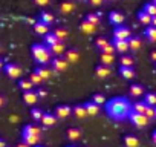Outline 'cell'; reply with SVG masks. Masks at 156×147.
I'll return each instance as SVG.
<instances>
[{
	"label": "cell",
	"instance_id": "44",
	"mask_svg": "<svg viewBox=\"0 0 156 147\" xmlns=\"http://www.w3.org/2000/svg\"><path fill=\"white\" fill-rule=\"evenodd\" d=\"M34 2H35V5H38V6H46V5L51 3V0H34Z\"/></svg>",
	"mask_w": 156,
	"mask_h": 147
},
{
	"label": "cell",
	"instance_id": "7",
	"mask_svg": "<svg viewBox=\"0 0 156 147\" xmlns=\"http://www.w3.org/2000/svg\"><path fill=\"white\" fill-rule=\"evenodd\" d=\"M110 74H112V69H110V66H106V64H100L95 69L97 78H107V77H110Z\"/></svg>",
	"mask_w": 156,
	"mask_h": 147
},
{
	"label": "cell",
	"instance_id": "9",
	"mask_svg": "<svg viewBox=\"0 0 156 147\" xmlns=\"http://www.w3.org/2000/svg\"><path fill=\"white\" fill-rule=\"evenodd\" d=\"M70 113H72V107H70V106H67V104L58 106V107L55 109V115H57V118H60V120L67 118Z\"/></svg>",
	"mask_w": 156,
	"mask_h": 147
},
{
	"label": "cell",
	"instance_id": "43",
	"mask_svg": "<svg viewBox=\"0 0 156 147\" xmlns=\"http://www.w3.org/2000/svg\"><path fill=\"white\" fill-rule=\"evenodd\" d=\"M115 51H116V49H115V46H113L112 43H107V45H106V48H104L101 52H103V54H115Z\"/></svg>",
	"mask_w": 156,
	"mask_h": 147
},
{
	"label": "cell",
	"instance_id": "28",
	"mask_svg": "<svg viewBox=\"0 0 156 147\" xmlns=\"http://www.w3.org/2000/svg\"><path fill=\"white\" fill-rule=\"evenodd\" d=\"M49 49H51V52H52L54 55H61V54L64 52V43H63V41H58V43H55L54 46H51Z\"/></svg>",
	"mask_w": 156,
	"mask_h": 147
},
{
	"label": "cell",
	"instance_id": "20",
	"mask_svg": "<svg viewBox=\"0 0 156 147\" xmlns=\"http://www.w3.org/2000/svg\"><path fill=\"white\" fill-rule=\"evenodd\" d=\"M84 107H86V110H87V115H90V117H94V115H97V113L100 112V106H98L97 103H94V101L86 103Z\"/></svg>",
	"mask_w": 156,
	"mask_h": 147
},
{
	"label": "cell",
	"instance_id": "54",
	"mask_svg": "<svg viewBox=\"0 0 156 147\" xmlns=\"http://www.w3.org/2000/svg\"><path fill=\"white\" fill-rule=\"evenodd\" d=\"M34 147H43V145H38V144H37V145H34Z\"/></svg>",
	"mask_w": 156,
	"mask_h": 147
},
{
	"label": "cell",
	"instance_id": "50",
	"mask_svg": "<svg viewBox=\"0 0 156 147\" xmlns=\"http://www.w3.org/2000/svg\"><path fill=\"white\" fill-rule=\"evenodd\" d=\"M151 60H153V61H156V51H154V52H151Z\"/></svg>",
	"mask_w": 156,
	"mask_h": 147
},
{
	"label": "cell",
	"instance_id": "37",
	"mask_svg": "<svg viewBox=\"0 0 156 147\" xmlns=\"http://www.w3.org/2000/svg\"><path fill=\"white\" fill-rule=\"evenodd\" d=\"M54 34L57 35V38H58L60 41H64V40H66V37H67V31H66V29H63V28H57V29L54 31Z\"/></svg>",
	"mask_w": 156,
	"mask_h": 147
},
{
	"label": "cell",
	"instance_id": "39",
	"mask_svg": "<svg viewBox=\"0 0 156 147\" xmlns=\"http://www.w3.org/2000/svg\"><path fill=\"white\" fill-rule=\"evenodd\" d=\"M31 117L35 120V121H41V118H43V112H41V109H32L31 110Z\"/></svg>",
	"mask_w": 156,
	"mask_h": 147
},
{
	"label": "cell",
	"instance_id": "42",
	"mask_svg": "<svg viewBox=\"0 0 156 147\" xmlns=\"http://www.w3.org/2000/svg\"><path fill=\"white\" fill-rule=\"evenodd\" d=\"M29 80H31V81L34 83V86H38V84H40V83L43 81V78H41V77L38 75V74H37V72H34V74H31V78H29Z\"/></svg>",
	"mask_w": 156,
	"mask_h": 147
},
{
	"label": "cell",
	"instance_id": "3",
	"mask_svg": "<svg viewBox=\"0 0 156 147\" xmlns=\"http://www.w3.org/2000/svg\"><path fill=\"white\" fill-rule=\"evenodd\" d=\"M129 118H130V121L133 123V126H136V127H139V129L145 127V126L150 123V118H148V117H145L144 113L135 112V110H132V113L129 115Z\"/></svg>",
	"mask_w": 156,
	"mask_h": 147
},
{
	"label": "cell",
	"instance_id": "24",
	"mask_svg": "<svg viewBox=\"0 0 156 147\" xmlns=\"http://www.w3.org/2000/svg\"><path fill=\"white\" fill-rule=\"evenodd\" d=\"M147 107H148V104H145V101H136V103L132 106V110H135V112H139V113H144V115H145Z\"/></svg>",
	"mask_w": 156,
	"mask_h": 147
},
{
	"label": "cell",
	"instance_id": "49",
	"mask_svg": "<svg viewBox=\"0 0 156 147\" xmlns=\"http://www.w3.org/2000/svg\"><path fill=\"white\" fill-rule=\"evenodd\" d=\"M0 147H6V144H5V141L0 138Z\"/></svg>",
	"mask_w": 156,
	"mask_h": 147
},
{
	"label": "cell",
	"instance_id": "14",
	"mask_svg": "<svg viewBox=\"0 0 156 147\" xmlns=\"http://www.w3.org/2000/svg\"><path fill=\"white\" fill-rule=\"evenodd\" d=\"M57 115H54V113H43V118H41V123H43V126H46V127H51V126H54L55 123H57Z\"/></svg>",
	"mask_w": 156,
	"mask_h": 147
},
{
	"label": "cell",
	"instance_id": "6",
	"mask_svg": "<svg viewBox=\"0 0 156 147\" xmlns=\"http://www.w3.org/2000/svg\"><path fill=\"white\" fill-rule=\"evenodd\" d=\"M51 64H52V70H54V72H64V70L67 69L69 61H67L66 58L58 57V58H54V60L51 61Z\"/></svg>",
	"mask_w": 156,
	"mask_h": 147
},
{
	"label": "cell",
	"instance_id": "52",
	"mask_svg": "<svg viewBox=\"0 0 156 147\" xmlns=\"http://www.w3.org/2000/svg\"><path fill=\"white\" fill-rule=\"evenodd\" d=\"M2 69H3V60L0 58V70H2Z\"/></svg>",
	"mask_w": 156,
	"mask_h": 147
},
{
	"label": "cell",
	"instance_id": "35",
	"mask_svg": "<svg viewBox=\"0 0 156 147\" xmlns=\"http://www.w3.org/2000/svg\"><path fill=\"white\" fill-rule=\"evenodd\" d=\"M144 101H145V104L154 107V106H156V94H151V92H150V94H145Z\"/></svg>",
	"mask_w": 156,
	"mask_h": 147
},
{
	"label": "cell",
	"instance_id": "8",
	"mask_svg": "<svg viewBox=\"0 0 156 147\" xmlns=\"http://www.w3.org/2000/svg\"><path fill=\"white\" fill-rule=\"evenodd\" d=\"M112 45H113L115 49H116L119 54H122V55H124L127 51H130V48H129V41H127V40H116V38H113Z\"/></svg>",
	"mask_w": 156,
	"mask_h": 147
},
{
	"label": "cell",
	"instance_id": "41",
	"mask_svg": "<svg viewBox=\"0 0 156 147\" xmlns=\"http://www.w3.org/2000/svg\"><path fill=\"white\" fill-rule=\"evenodd\" d=\"M86 20H89L90 23H94V25L98 26V25H100V14H94V13H92V14H89V16L86 17Z\"/></svg>",
	"mask_w": 156,
	"mask_h": 147
},
{
	"label": "cell",
	"instance_id": "17",
	"mask_svg": "<svg viewBox=\"0 0 156 147\" xmlns=\"http://www.w3.org/2000/svg\"><path fill=\"white\" fill-rule=\"evenodd\" d=\"M145 38L150 43H156V26H153V25L147 26V29H145Z\"/></svg>",
	"mask_w": 156,
	"mask_h": 147
},
{
	"label": "cell",
	"instance_id": "51",
	"mask_svg": "<svg viewBox=\"0 0 156 147\" xmlns=\"http://www.w3.org/2000/svg\"><path fill=\"white\" fill-rule=\"evenodd\" d=\"M151 139H153V142H154V144H156V132H154V133H153V136H151Z\"/></svg>",
	"mask_w": 156,
	"mask_h": 147
},
{
	"label": "cell",
	"instance_id": "32",
	"mask_svg": "<svg viewBox=\"0 0 156 147\" xmlns=\"http://www.w3.org/2000/svg\"><path fill=\"white\" fill-rule=\"evenodd\" d=\"M101 64H106V66H110L113 61H115V57L113 54H101Z\"/></svg>",
	"mask_w": 156,
	"mask_h": 147
},
{
	"label": "cell",
	"instance_id": "2",
	"mask_svg": "<svg viewBox=\"0 0 156 147\" xmlns=\"http://www.w3.org/2000/svg\"><path fill=\"white\" fill-rule=\"evenodd\" d=\"M31 52H32L34 60H35L38 64H41V66H44V64H48V63L52 61V52H51L49 46H46L44 43H37V45H34V46L31 48Z\"/></svg>",
	"mask_w": 156,
	"mask_h": 147
},
{
	"label": "cell",
	"instance_id": "46",
	"mask_svg": "<svg viewBox=\"0 0 156 147\" xmlns=\"http://www.w3.org/2000/svg\"><path fill=\"white\" fill-rule=\"evenodd\" d=\"M89 2H90V5H94V6H100V5H103L104 0H89Z\"/></svg>",
	"mask_w": 156,
	"mask_h": 147
},
{
	"label": "cell",
	"instance_id": "15",
	"mask_svg": "<svg viewBox=\"0 0 156 147\" xmlns=\"http://www.w3.org/2000/svg\"><path fill=\"white\" fill-rule=\"evenodd\" d=\"M80 29H81V32H84V34H94V32L97 31V25L90 23L89 20H84V22L80 25Z\"/></svg>",
	"mask_w": 156,
	"mask_h": 147
},
{
	"label": "cell",
	"instance_id": "29",
	"mask_svg": "<svg viewBox=\"0 0 156 147\" xmlns=\"http://www.w3.org/2000/svg\"><path fill=\"white\" fill-rule=\"evenodd\" d=\"M138 20H139L142 25H151L153 17H151V16H148L145 11H142V13H139V14H138Z\"/></svg>",
	"mask_w": 156,
	"mask_h": 147
},
{
	"label": "cell",
	"instance_id": "25",
	"mask_svg": "<svg viewBox=\"0 0 156 147\" xmlns=\"http://www.w3.org/2000/svg\"><path fill=\"white\" fill-rule=\"evenodd\" d=\"M73 9H75V5L72 2H64V3L60 5V13L61 14H70Z\"/></svg>",
	"mask_w": 156,
	"mask_h": 147
},
{
	"label": "cell",
	"instance_id": "40",
	"mask_svg": "<svg viewBox=\"0 0 156 147\" xmlns=\"http://www.w3.org/2000/svg\"><path fill=\"white\" fill-rule=\"evenodd\" d=\"M92 101H94V103H97L98 106H101V104H106V103H107V101H106V97H104V95H101V94H95Z\"/></svg>",
	"mask_w": 156,
	"mask_h": 147
},
{
	"label": "cell",
	"instance_id": "55",
	"mask_svg": "<svg viewBox=\"0 0 156 147\" xmlns=\"http://www.w3.org/2000/svg\"><path fill=\"white\" fill-rule=\"evenodd\" d=\"M154 118H156V109H154Z\"/></svg>",
	"mask_w": 156,
	"mask_h": 147
},
{
	"label": "cell",
	"instance_id": "4",
	"mask_svg": "<svg viewBox=\"0 0 156 147\" xmlns=\"http://www.w3.org/2000/svg\"><path fill=\"white\" fill-rule=\"evenodd\" d=\"M5 72H6V75H8L9 78H20L22 74H23L22 67L17 66V64H14V63L5 64Z\"/></svg>",
	"mask_w": 156,
	"mask_h": 147
},
{
	"label": "cell",
	"instance_id": "30",
	"mask_svg": "<svg viewBox=\"0 0 156 147\" xmlns=\"http://www.w3.org/2000/svg\"><path fill=\"white\" fill-rule=\"evenodd\" d=\"M142 94H144V89H142L141 84H132V86H130V95H132V97L136 98V97H141Z\"/></svg>",
	"mask_w": 156,
	"mask_h": 147
},
{
	"label": "cell",
	"instance_id": "13",
	"mask_svg": "<svg viewBox=\"0 0 156 147\" xmlns=\"http://www.w3.org/2000/svg\"><path fill=\"white\" fill-rule=\"evenodd\" d=\"M34 31L38 34V35H46L48 32H49V25H46V23H43V22H35L34 23Z\"/></svg>",
	"mask_w": 156,
	"mask_h": 147
},
{
	"label": "cell",
	"instance_id": "57",
	"mask_svg": "<svg viewBox=\"0 0 156 147\" xmlns=\"http://www.w3.org/2000/svg\"><path fill=\"white\" fill-rule=\"evenodd\" d=\"M0 52H2V48H0Z\"/></svg>",
	"mask_w": 156,
	"mask_h": 147
},
{
	"label": "cell",
	"instance_id": "34",
	"mask_svg": "<svg viewBox=\"0 0 156 147\" xmlns=\"http://www.w3.org/2000/svg\"><path fill=\"white\" fill-rule=\"evenodd\" d=\"M119 61H121V66H126V67H133V63H135L133 57H129V55H122Z\"/></svg>",
	"mask_w": 156,
	"mask_h": 147
},
{
	"label": "cell",
	"instance_id": "16",
	"mask_svg": "<svg viewBox=\"0 0 156 147\" xmlns=\"http://www.w3.org/2000/svg\"><path fill=\"white\" fill-rule=\"evenodd\" d=\"M119 74H121V77L126 78V80H130L135 77V70L133 67H126V66H119Z\"/></svg>",
	"mask_w": 156,
	"mask_h": 147
},
{
	"label": "cell",
	"instance_id": "56",
	"mask_svg": "<svg viewBox=\"0 0 156 147\" xmlns=\"http://www.w3.org/2000/svg\"><path fill=\"white\" fill-rule=\"evenodd\" d=\"M153 3H156V0H153Z\"/></svg>",
	"mask_w": 156,
	"mask_h": 147
},
{
	"label": "cell",
	"instance_id": "33",
	"mask_svg": "<svg viewBox=\"0 0 156 147\" xmlns=\"http://www.w3.org/2000/svg\"><path fill=\"white\" fill-rule=\"evenodd\" d=\"M40 22H43L46 25H52L54 23V16L51 13H41L40 14Z\"/></svg>",
	"mask_w": 156,
	"mask_h": 147
},
{
	"label": "cell",
	"instance_id": "47",
	"mask_svg": "<svg viewBox=\"0 0 156 147\" xmlns=\"http://www.w3.org/2000/svg\"><path fill=\"white\" fill-rule=\"evenodd\" d=\"M3 104H5V98H3L2 95H0V107H2Z\"/></svg>",
	"mask_w": 156,
	"mask_h": 147
},
{
	"label": "cell",
	"instance_id": "12",
	"mask_svg": "<svg viewBox=\"0 0 156 147\" xmlns=\"http://www.w3.org/2000/svg\"><path fill=\"white\" fill-rule=\"evenodd\" d=\"M109 20H110V23H112V25L121 26V25L124 23V16H122L121 13H118V11H113V13H110V14H109Z\"/></svg>",
	"mask_w": 156,
	"mask_h": 147
},
{
	"label": "cell",
	"instance_id": "1",
	"mask_svg": "<svg viewBox=\"0 0 156 147\" xmlns=\"http://www.w3.org/2000/svg\"><path fill=\"white\" fill-rule=\"evenodd\" d=\"M106 113L113 120H126L132 113V104L122 97L112 98L109 103H106Z\"/></svg>",
	"mask_w": 156,
	"mask_h": 147
},
{
	"label": "cell",
	"instance_id": "18",
	"mask_svg": "<svg viewBox=\"0 0 156 147\" xmlns=\"http://www.w3.org/2000/svg\"><path fill=\"white\" fill-rule=\"evenodd\" d=\"M34 72H37V74H38V75H40L43 80H49V78L52 77V70H51V69H48V67H44V66L37 67Z\"/></svg>",
	"mask_w": 156,
	"mask_h": 147
},
{
	"label": "cell",
	"instance_id": "36",
	"mask_svg": "<svg viewBox=\"0 0 156 147\" xmlns=\"http://www.w3.org/2000/svg\"><path fill=\"white\" fill-rule=\"evenodd\" d=\"M144 11L148 14V16H151V17H156V3H147L145 6H144Z\"/></svg>",
	"mask_w": 156,
	"mask_h": 147
},
{
	"label": "cell",
	"instance_id": "31",
	"mask_svg": "<svg viewBox=\"0 0 156 147\" xmlns=\"http://www.w3.org/2000/svg\"><path fill=\"white\" fill-rule=\"evenodd\" d=\"M19 86H20V89H22L23 92H28V91H32V89H34V83H32L31 80H20Z\"/></svg>",
	"mask_w": 156,
	"mask_h": 147
},
{
	"label": "cell",
	"instance_id": "22",
	"mask_svg": "<svg viewBox=\"0 0 156 147\" xmlns=\"http://www.w3.org/2000/svg\"><path fill=\"white\" fill-rule=\"evenodd\" d=\"M72 112L75 113V117H76V118H84V117H87V110H86L84 104H83V106H81V104L75 106V107L72 109Z\"/></svg>",
	"mask_w": 156,
	"mask_h": 147
},
{
	"label": "cell",
	"instance_id": "38",
	"mask_svg": "<svg viewBox=\"0 0 156 147\" xmlns=\"http://www.w3.org/2000/svg\"><path fill=\"white\" fill-rule=\"evenodd\" d=\"M109 41L106 40V38H103V37H100V38H97V41H95V48L98 49V51H103L104 48H106V45H107Z\"/></svg>",
	"mask_w": 156,
	"mask_h": 147
},
{
	"label": "cell",
	"instance_id": "27",
	"mask_svg": "<svg viewBox=\"0 0 156 147\" xmlns=\"http://www.w3.org/2000/svg\"><path fill=\"white\" fill-rule=\"evenodd\" d=\"M67 136H69V139L76 141V139H80V136H81V130L76 129V127H70L67 130Z\"/></svg>",
	"mask_w": 156,
	"mask_h": 147
},
{
	"label": "cell",
	"instance_id": "48",
	"mask_svg": "<svg viewBox=\"0 0 156 147\" xmlns=\"http://www.w3.org/2000/svg\"><path fill=\"white\" fill-rule=\"evenodd\" d=\"M17 147H31V145H28L26 142H20V144H19Z\"/></svg>",
	"mask_w": 156,
	"mask_h": 147
},
{
	"label": "cell",
	"instance_id": "53",
	"mask_svg": "<svg viewBox=\"0 0 156 147\" xmlns=\"http://www.w3.org/2000/svg\"><path fill=\"white\" fill-rule=\"evenodd\" d=\"M151 25H153V26H156V17H153V20H151Z\"/></svg>",
	"mask_w": 156,
	"mask_h": 147
},
{
	"label": "cell",
	"instance_id": "10",
	"mask_svg": "<svg viewBox=\"0 0 156 147\" xmlns=\"http://www.w3.org/2000/svg\"><path fill=\"white\" fill-rule=\"evenodd\" d=\"M38 94L37 92H34V91H28V92H23V101L26 103V104H29V106H32V104H35L37 101H38Z\"/></svg>",
	"mask_w": 156,
	"mask_h": 147
},
{
	"label": "cell",
	"instance_id": "19",
	"mask_svg": "<svg viewBox=\"0 0 156 147\" xmlns=\"http://www.w3.org/2000/svg\"><path fill=\"white\" fill-rule=\"evenodd\" d=\"M127 41H129V48H130V51L136 52V51L141 49V38H139V37H130Z\"/></svg>",
	"mask_w": 156,
	"mask_h": 147
},
{
	"label": "cell",
	"instance_id": "23",
	"mask_svg": "<svg viewBox=\"0 0 156 147\" xmlns=\"http://www.w3.org/2000/svg\"><path fill=\"white\" fill-rule=\"evenodd\" d=\"M58 41H60V40L57 38V35H55L54 32H48V34L44 35V45H46V46H49V48H51V46H54V45H55V43H58Z\"/></svg>",
	"mask_w": 156,
	"mask_h": 147
},
{
	"label": "cell",
	"instance_id": "11",
	"mask_svg": "<svg viewBox=\"0 0 156 147\" xmlns=\"http://www.w3.org/2000/svg\"><path fill=\"white\" fill-rule=\"evenodd\" d=\"M22 139H23V142H26L28 145H37L38 141H40V136L32 135V133H28V132H22Z\"/></svg>",
	"mask_w": 156,
	"mask_h": 147
},
{
	"label": "cell",
	"instance_id": "26",
	"mask_svg": "<svg viewBox=\"0 0 156 147\" xmlns=\"http://www.w3.org/2000/svg\"><path fill=\"white\" fill-rule=\"evenodd\" d=\"M66 60L69 63H76L78 60H80V54H78L75 49H70V51L66 52Z\"/></svg>",
	"mask_w": 156,
	"mask_h": 147
},
{
	"label": "cell",
	"instance_id": "5",
	"mask_svg": "<svg viewBox=\"0 0 156 147\" xmlns=\"http://www.w3.org/2000/svg\"><path fill=\"white\" fill-rule=\"evenodd\" d=\"M130 37H132V32L127 26L121 25V26H116L113 31V38H116V40H129Z\"/></svg>",
	"mask_w": 156,
	"mask_h": 147
},
{
	"label": "cell",
	"instance_id": "45",
	"mask_svg": "<svg viewBox=\"0 0 156 147\" xmlns=\"http://www.w3.org/2000/svg\"><path fill=\"white\" fill-rule=\"evenodd\" d=\"M37 94H38V97H40V98H44V97L48 95V92H46V91H44L43 88H40V89L37 91Z\"/></svg>",
	"mask_w": 156,
	"mask_h": 147
},
{
	"label": "cell",
	"instance_id": "21",
	"mask_svg": "<svg viewBox=\"0 0 156 147\" xmlns=\"http://www.w3.org/2000/svg\"><path fill=\"white\" fill-rule=\"evenodd\" d=\"M124 144H126V147H139V139L133 135H127L124 138Z\"/></svg>",
	"mask_w": 156,
	"mask_h": 147
}]
</instances>
